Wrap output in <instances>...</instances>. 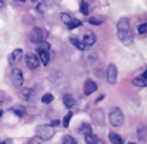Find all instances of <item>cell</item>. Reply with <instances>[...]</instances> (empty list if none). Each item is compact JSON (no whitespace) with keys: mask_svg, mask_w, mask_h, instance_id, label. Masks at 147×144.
Returning a JSON list of instances; mask_svg holds the SVG:
<instances>
[{"mask_svg":"<svg viewBox=\"0 0 147 144\" xmlns=\"http://www.w3.org/2000/svg\"><path fill=\"white\" fill-rule=\"evenodd\" d=\"M80 7H82V14L88 16V12H90V7H88V4H87V2H82V4H80Z\"/></svg>","mask_w":147,"mask_h":144,"instance_id":"d4e9b609","label":"cell"},{"mask_svg":"<svg viewBox=\"0 0 147 144\" xmlns=\"http://www.w3.org/2000/svg\"><path fill=\"white\" fill-rule=\"evenodd\" d=\"M97 144H104V142H102V141H99V142H97Z\"/></svg>","mask_w":147,"mask_h":144,"instance_id":"e575fe53","label":"cell"},{"mask_svg":"<svg viewBox=\"0 0 147 144\" xmlns=\"http://www.w3.org/2000/svg\"><path fill=\"white\" fill-rule=\"evenodd\" d=\"M138 35H147V23H140L138 24Z\"/></svg>","mask_w":147,"mask_h":144,"instance_id":"cb8c5ba5","label":"cell"},{"mask_svg":"<svg viewBox=\"0 0 147 144\" xmlns=\"http://www.w3.org/2000/svg\"><path fill=\"white\" fill-rule=\"evenodd\" d=\"M59 123H61V122H59V120H52V123H50V127H57V125H59Z\"/></svg>","mask_w":147,"mask_h":144,"instance_id":"4dcf8cb0","label":"cell"},{"mask_svg":"<svg viewBox=\"0 0 147 144\" xmlns=\"http://www.w3.org/2000/svg\"><path fill=\"white\" fill-rule=\"evenodd\" d=\"M78 132H80V134H83V135H87V134H90V132H92V127H90L88 123H82V125L78 127Z\"/></svg>","mask_w":147,"mask_h":144,"instance_id":"9a60e30c","label":"cell"},{"mask_svg":"<svg viewBox=\"0 0 147 144\" xmlns=\"http://www.w3.org/2000/svg\"><path fill=\"white\" fill-rule=\"evenodd\" d=\"M62 101H64V106H66V108H69V109L75 106V99H73V96H71V94H64Z\"/></svg>","mask_w":147,"mask_h":144,"instance_id":"4fadbf2b","label":"cell"},{"mask_svg":"<svg viewBox=\"0 0 147 144\" xmlns=\"http://www.w3.org/2000/svg\"><path fill=\"white\" fill-rule=\"evenodd\" d=\"M69 42H71L73 45H75L76 49H80V50H85V45H83V42H80L76 37H71V38H69Z\"/></svg>","mask_w":147,"mask_h":144,"instance_id":"e0dca14e","label":"cell"},{"mask_svg":"<svg viewBox=\"0 0 147 144\" xmlns=\"http://www.w3.org/2000/svg\"><path fill=\"white\" fill-rule=\"evenodd\" d=\"M78 26H82V21H78L76 18L73 19V21H71L69 24H67V28H69V30H73V28H78Z\"/></svg>","mask_w":147,"mask_h":144,"instance_id":"83f0119b","label":"cell"},{"mask_svg":"<svg viewBox=\"0 0 147 144\" xmlns=\"http://www.w3.org/2000/svg\"><path fill=\"white\" fill-rule=\"evenodd\" d=\"M109 141H111L113 144H123L121 135H118V134H114V132H111V134H109Z\"/></svg>","mask_w":147,"mask_h":144,"instance_id":"2e32d148","label":"cell"},{"mask_svg":"<svg viewBox=\"0 0 147 144\" xmlns=\"http://www.w3.org/2000/svg\"><path fill=\"white\" fill-rule=\"evenodd\" d=\"M45 38H47V33H45L42 28H35V30L31 31V35H30V40L35 42L36 45H38L40 42H45Z\"/></svg>","mask_w":147,"mask_h":144,"instance_id":"8992f818","label":"cell"},{"mask_svg":"<svg viewBox=\"0 0 147 144\" xmlns=\"http://www.w3.org/2000/svg\"><path fill=\"white\" fill-rule=\"evenodd\" d=\"M12 113H14V115H18V116H24V113H26V111H24V108H23V106H14V108H12Z\"/></svg>","mask_w":147,"mask_h":144,"instance_id":"7402d4cb","label":"cell"},{"mask_svg":"<svg viewBox=\"0 0 147 144\" xmlns=\"http://www.w3.org/2000/svg\"><path fill=\"white\" fill-rule=\"evenodd\" d=\"M145 71H147V69H145Z\"/></svg>","mask_w":147,"mask_h":144,"instance_id":"60d3db41","label":"cell"},{"mask_svg":"<svg viewBox=\"0 0 147 144\" xmlns=\"http://www.w3.org/2000/svg\"><path fill=\"white\" fill-rule=\"evenodd\" d=\"M88 23H90V24H102V23H104V19H100V18L94 16V18H88Z\"/></svg>","mask_w":147,"mask_h":144,"instance_id":"484cf974","label":"cell"},{"mask_svg":"<svg viewBox=\"0 0 147 144\" xmlns=\"http://www.w3.org/2000/svg\"><path fill=\"white\" fill-rule=\"evenodd\" d=\"M73 19H75V18H73V16H71L69 12H62V14H61V21H62V23H64L66 26H67V24H69V23H71Z\"/></svg>","mask_w":147,"mask_h":144,"instance_id":"ac0fdd59","label":"cell"},{"mask_svg":"<svg viewBox=\"0 0 147 144\" xmlns=\"http://www.w3.org/2000/svg\"><path fill=\"white\" fill-rule=\"evenodd\" d=\"M130 144H135V142H130Z\"/></svg>","mask_w":147,"mask_h":144,"instance_id":"f35d334b","label":"cell"},{"mask_svg":"<svg viewBox=\"0 0 147 144\" xmlns=\"http://www.w3.org/2000/svg\"><path fill=\"white\" fill-rule=\"evenodd\" d=\"M16 2H24V0H16Z\"/></svg>","mask_w":147,"mask_h":144,"instance_id":"74e56055","label":"cell"},{"mask_svg":"<svg viewBox=\"0 0 147 144\" xmlns=\"http://www.w3.org/2000/svg\"><path fill=\"white\" fill-rule=\"evenodd\" d=\"M23 56H24L23 49H14V50L11 52V56H9V62H11V64H16V62H19V61L23 59Z\"/></svg>","mask_w":147,"mask_h":144,"instance_id":"9c48e42d","label":"cell"},{"mask_svg":"<svg viewBox=\"0 0 147 144\" xmlns=\"http://www.w3.org/2000/svg\"><path fill=\"white\" fill-rule=\"evenodd\" d=\"M11 80H12L14 87H23V84H24V75H23V71H21L19 68H14V69L11 71Z\"/></svg>","mask_w":147,"mask_h":144,"instance_id":"5b68a950","label":"cell"},{"mask_svg":"<svg viewBox=\"0 0 147 144\" xmlns=\"http://www.w3.org/2000/svg\"><path fill=\"white\" fill-rule=\"evenodd\" d=\"M21 96H23V99L30 101V99L35 96V90H33V89H23V90H21Z\"/></svg>","mask_w":147,"mask_h":144,"instance_id":"5bb4252c","label":"cell"},{"mask_svg":"<svg viewBox=\"0 0 147 144\" xmlns=\"http://www.w3.org/2000/svg\"><path fill=\"white\" fill-rule=\"evenodd\" d=\"M94 43H95V33H92V31H87V33L83 35V45H85V49L92 47Z\"/></svg>","mask_w":147,"mask_h":144,"instance_id":"8fae6325","label":"cell"},{"mask_svg":"<svg viewBox=\"0 0 147 144\" xmlns=\"http://www.w3.org/2000/svg\"><path fill=\"white\" fill-rule=\"evenodd\" d=\"M116 80H118V68H116V64H109L107 66V82L111 85H114Z\"/></svg>","mask_w":147,"mask_h":144,"instance_id":"52a82bcc","label":"cell"},{"mask_svg":"<svg viewBox=\"0 0 147 144\" xmlns=\"http://www.w3.org/2000/svg\"><path fill=\"white\" fill-rule=\"evenodd\" d=\"M54 101V96L52 94H43V97H42V103L43 104H49V103H52Z\"/></svg>","mask_w":147,"mask_h":144,"instance_id":"4316f807","label":"cell"},{"mask_svg":"<svg viewBox=\"0 0 147 144\" xmlns=\"http://www.w3.org/2000/svg\"><path fill=\"white\" fill-rule=\"evenodd\" d=\"M30 144H38V142H35V141H33V142H30Z\"/></svg>","mask_w":147,"mask_h":144,"instance_id":"d590c367","label":"cell"},{"mask_svg":"<svg viewBox=\"0 0 147 144\" xmlns=\"http://www.w3.org/2000/svg\"><path fill=\"white\" fill-rule=\"evenodd\" d=\"M26 66L30 68V69H36L38 66H40V59H38V56L36 54H26Z\"/></svg>","mask_w":147,"mask_h":144,"instance_id":"ba28073f","label":"cell"},{"mask_svg":"<svg viewBox=\"0 0 147 144\" xmlns=\"http://www.w3.org/2000/svg\"><path fill=\"white\" fill-rule=\"evenodd\" d=\"M36 137L43 139V141H49V139L54 137V128L50 125H38L36 127Z\"/></svg>","mask_w":147,"mask_h":144,"instance_id":"277c9868","label":"cell"},{"mask_svg":"<svg viewBox=\"0 0 147 144\" xmlns=\"http://www.w3.org/2000/svg\"><path fill=\"white\" fill-rule=\"evenodd\" d=\"M35 2H36V0H35Z\"/></svg>","mask_w":147,"mask_h":144,"instance_id":"ab89813d","label":"cell"},{"mask_svg":"<svg viewBox=\"0 0 147 144\" xmlns=\"http://www.w3.org/2000/svg\"><path fill=\"white\" fill-rule=\"evenodd\" d=\"M95 59H97V56H95L94 52H90L88 56H85V57H83V61H85L87 64H94V61H95Z\"/></svg>","mask_w":147,"mask_h":144,"instance_id":"44dd1931","label":"cell"},{"mask_svg":"<svg viewBox=\"0 0 147 144\" xmlns=\"http://www.w3.org/2000/svg\"><path fill=\"white\" fill-rule=\"evenodd\" d=\"M36 52H38L36 56H38L42 64H49L50 62V45L47 42H40L36 45Z\"/></svg>","mask_w":147,"mask_h":144,"instance_id":"7a4b0ae2","label":"cell"},{"mask_svg":"<svg viewBox=\"0 0 147 144\" xmlns=\"http://www.w3.org/2000/svg\"><path fill=\"white\" fill-rule=\"evenodd\" d=\"M4 101H5V96H4L2 92H0V104H4Z\"/></svg>","mask_w":147,"mask_h":144,"instance_id":"1f68e13d","label":"cell"},{"mask_svg":"<svg viewBox=\"0 0 147 144\" xmlns=\"http://www.w3.org/2000/svg\"><path fill=\"white\" fill-rule=\"evenodd\" d=\"M133 85H137V87H147V71H144V73H140V75H137L133 78Z\"/></svg>","mask_w":147,"mask_h":144,"instance_id":"30bf717a","label":"cell"},{"mask_svg":"<svg viewBox=\"0 0 147 144\" xmlns=\"http://www.w3.org/2000/svg\"><path fill=\"white\" fill-rule=\"evenodd\" d=\"M137 135H138V139H140V141H144V139L147 137V132H145V127H138V130H137Z\"/></svg>","mask_w":147,"mask_h":144,"instance_id":"603a6c76","label":"cell"},{"mask_svg":"<svg viewBox=\"0 0 147 144\" xmlns=\"http://www.w3.org/2000/svg\"><path fill=\"white\" fill-rule=\"evenodd\" d=\"M45 9H47V4H45V2H40V4L36 5V11H38V12H45Z\"/></svg>","mask_w":147,"mask_h":144,"instance_id":"f546056e","label":"cell"},{"mask_svg":"<svg viewBox=\"0 0 147 144\" xmlns=\"http://www.w3.org/2000/svg\"><path fill=\"white\" fill-rule=\"evenodd\" d=\"M71 118H73V113H67V115L64 116V120H62V127H67L69 122H71Z\"/></svg>","mask_w":147,"mask_h":144,"instance_id":"f1b7e54d","label":"cell"},{"mask_svg":"<svg viewBox=\"0 0 147 144\" xmlns=\"http://www.w3.org/2000/svg\"><path fill=\"white\" fill-rule=\"evenodd\" d=\"M95 90H97L95 82H94V80H87V82H85V85H83V92H85L87 96H90V94H94Z\"/></svg>","mask_w":147,"mask_h":144,"instance_id":"7c38bea8","label":"cell"},{"mask_svg":"<svg viewBox=\"0 0 147 144\" xmlns=\"http://www.w3.org/2000/svg\"><path fill=\"white\" fill-rule=\"evenodd\" d=\"M125 122V115L119 108H111L109 109V123L113 127H121Z\"/></svg>","mask_w":147,"mask_h":144,"instance_id":"3957f363","label":"cell"},{"mask_svg":"<svg viewBox=\"0 0 147 144\" xmlns=\"http://www.w3.org/2000/svg\"><path fill=\"white\" fill-rule=\"evenodd\" d=\"M61 144H78V142H76V139H75V137H71V135H64Z\"/></svg>","mask_w":147,"mask_h":144,"instance_id":"ffe728a7","label":"cell"},{"mask_svg":"<svg viewBox=\"0 0 147 144\" xmlns=\"http://www.w3.org/2000/svg\"><path fill=\"white\" fill-rule=\"evenodd\" d=\"M0 118H2V109H0Z\"/></svg>","mask_w":147,"mask_h":144,"instance_id":"8d00e7d4","label":"cell"},{"mask_svg":"<svg viewBox=\"0 0 147 144\" xmlns=\"http://www.w3.org/2000/svg\"><path fill=\"white\" fill-rule=\"evenodd\" d=\"M0 144H12V141H11V139H7V141H2Z\"/></svg>","mask_w":147,"mask_h":144,"instance_id":"836d02e7","label":"cell"},{"mask_svg":"<svg viewBox=\"0 0 147 144\" xmlns=\"http://www.w3.org/2000/svg\"><path fill=\"white\" fill-rule=\"evenodd\" d=\"M5 7V0H0V9H4Z\"/></svg>","mask_w":147,"mask_h":144,"instance_id":"d6a6232c","label":"cell"},{"mask_svg":"<svg viewBox=\"0 0 147 144\" xmlns=\"http://www.w3.org/2000/svg\"><path fill=\"white\" fill-rule=\"evenodd\" d=\"M118 37L121 40L123 45L130 47L133 45V35H131V26H130V21L126 18H121L118 21Z\"/></svg>","mask_w":147,"mask_h":144,"instance_id":"6da1fadb","label":"cell"},{"mask_svg":"<svg viewBox=\"0 0 147 144\" xmlns=\"http://www.w3.org/2000/svg\"><path fill=\"white\" fill-rule=\"evenodd\" d=\"M97 142H99V139H97V137H95L92 132L85 135V144H97Z\"/></svg>","mask_w":147,"mask_h":144,"instance_id":"d6986e66","label":"cell"}]
</instances>
